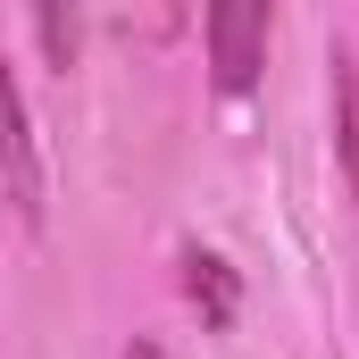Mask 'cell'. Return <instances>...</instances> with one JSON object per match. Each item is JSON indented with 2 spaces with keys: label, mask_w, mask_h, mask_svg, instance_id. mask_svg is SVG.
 I'll return each mask as SVG.
<instances>
[{
  "label": "cell",
  "mask_w": 359,
  "mask_h": 359,
  "mask_svg": "<svg viewBox=\"0 0 359 359\" xmlns=\"http://www.w3.org/2000/svg\"><path fill=\"white\" fill-rule=\"evenodd\" d=\"M34 25H42V59L67 76L76 50H84V25H76V0H34Z\"/></svg>",
  "instance_id": "5"
},
{
  "label": "cell",
  "mask_w": 359,
  "mask_h": 359,
  "mask_svg": "<svg viewBox=\"0 0 359 359\" xmlns=\"http://www.w3.org/2000/svg\"><path fill=\"white\" fill-rule=\"evenodd\" d=\"M0 201L34 226L42 217V159H34V126H25V100H17V76L0 59Z\"/></svg>",
  "instance_id": "2"
},
{
  "label": "cell",
  "mask_w": 359,
  "mask_h": 359,
  "mask_svg": "<svg viewBox=\"0 0 359 359\" xmlns=\"http://www.w3.org/2000/svg\"><path fill=\"white\" fill-rule=\"evenodd\" d=\"M334 159H343V184L359 192V59L334 50Z\"/></svg>",
  "instance_id": "4"
},
{
  "label": "cell",
  "mask_w": 359,
  "mask_h": 359,
  "mask_svg": "<svg viewBox=\"0 0 359 359\" xmlns=\"http://www.w3.org/2000/svg\"><path fill=\"white\" fill-rule=\"evenodd\" d=\"M126 359H168V351H159V343H126Z\"/></svg>",
  "instance_id": "6"
},
{
  "label": "cell",
  "mask_w": 359,
  "mask_h": 359,
  "mask_svg": "<svg viewBox=\"0 0 359 359\" xmlns=\"http://www.w3.org/2000/svg\"><path fill=\"white\" fill-rule=\"evenodd\" d=\"M184 292H192L201 326H234V268L217 251H184Z\"/></svg>",
  "instance_id": "3"
},
{
  "label": "cell",
  "mask_w": 359,
  "mask_h": 359,
  "mask_svg": "<svg viewBox=\"0 0 359 359\" xmlns=\"http://www.w3.org/2000/svg\"><path fill=\"white\" fill-rule=\"evenodd\" d=\"M259 59H268V0H209V76L226 100L259 84Z\"/></svg>",
  "instance_id": "1"
}]
</instances>
